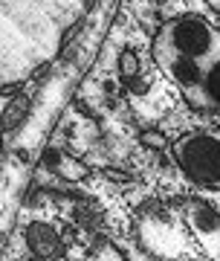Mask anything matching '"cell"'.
<instances>
[{
  "label": "cell",
  "mask_w": 220,
  "mask_h": 261,
  "mask_svg": "<svg viewBox=\"0 0 220 261\" xmlns=\"http://www.w3.org/2000/svg\"><path fill=\"white\" fill-rule=\"evenodd\" d=\"M90 0H0V82H26L52 61Z\"/></svg>",
  "instance_id": "obj_1"
},
{
  "label": "cell",
  "mask_w": 220,
  "mask_h": 261,
  "mask_svg": "<svg viewBox=\"0 0 220 261\" xmlns=\"http://www.w3.org/2000/svg\"><path fill=\"white\" fill-rule=\"evenodd\" d=\"M58 171L64 174V177H70V180H81L84 177V166L78 163V160H73V157H58Z\"/></svg>",
  "instance_id": "obj_6"
},
{
  "label": "cell",
  "mask_w": 220,
  "mask_h": 261,
  "mask_svg": "<svg viewBox=\"0 0 220 261\" xmlns=\"http://www.w3.org/2000/svg\"><path fill=\"white\" fill-rule=\"evenodd\" d=\"M180 218L191 238L206 250V255L211 261H220V215L203 200H185L180 206Z\"/></svg>",
  "instance_id": "obj_4"
},
{
  "label": "cell",
  "mask_w": 220,
  "mask_h": 261,
  "mask_svg": "<svg viewBox=\"0 0 220 261\" xmlns=\"http://www.w3.org/2000/svg\"><path fill=\"white\" fill-rule=\"evenodd\" d=\"M90 261H128V258L122 255L119 247H113V244H101V247H96V252L90 255Z\"/></svg>",
  "instance_id": "obj_7"
},
{
  "label": "cell",
  "mask_w": 220,
  "mask_h": 261,
  "mask_svg": "<svg viewBox=\"0 0 220 261\" xmlns=\"http://www.w3.org/2000/svg\"><path fill=\"white\" fill-rule=\"evenodd\" d=\"M29 261H46L44 255H35V258H29Z\"/></svg>",
  "instance_id": "obj_9"
},
{
  "label": "cell",
  "mask_w": 220,
  "mask_h": 261,
  "mask_svg": "<svg viewBox=\"0 0 220 261\" xmlns=\"http://www.w3.org/2000/svg\"><path fill=\"white\" fill-rule=\"evenodd\" d=\"M119 67H122V75H125V82L130 84V87H136L133 84V75H139V58L130 53V49H125L119 58Z\"/></svg>",
  "instance_id": "obj_5"
},
{
  "label": "cell",
  "mask_w": 220,
  "mask_h": 261,
  "mask_svg": "<svg viewBox=\"0 0 220 261\" xmlns=\"http://www.w3.org/2000/svg\"><path fill=\"white\" fill-rule=\"evenodd\" d=\"M171 157L191 183L209 192H220V128L183 134L171 142Z\"/></svg>",
  "instance_id": "obj_3"
},
{
  "label": "cell",
  "mask_w": 220,
  "mask_h": 261,
  "mask_svg": "<svg viewBox=\"0 0 220 261\" xmlns=\"http://www.w3.org/2000/svg\"><path fill=\"white\" fill-rule=\"evenodd\" d=\"M154 61L194 111L220 113V29L183 15L162 23L151 44Z\"/></svg>",
  "instance_id": "obj_2"
},
{
  "label": "cell",
  "mask_w": 220,
  "mask_h": 261,
  "mask_svg": "<svg viewBox=\"0 0 220 261\" xmlns=\"http://www.w3.org/2000/svg\"><path fill=\"white\" fill-rule=\"evenodd\" d=\"M206 6H209L211 12H217V15H220V0H206Z\"/></svg>",
  "instance_id": "obj_8"
}]
</instances>
